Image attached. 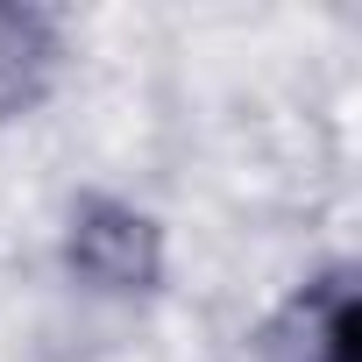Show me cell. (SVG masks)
I'll return each instance as SVG.
<instances>
[{"instance_id": "cell-2", "label": "cell", "mask_w": 362, "mask_h": 362, "mask_svg": "<svg viewBox=\"0 0 362 362\" xmlns=\"http://www.w3.org/2000/svg\"><path fill=\"white\" fill-rule=\"evenodd\" d=\"M263 362H362L355 341V277H313L305 291H291L277 305V320L263 327Z\"/></svg>"}, {"instance_id": "cell-1", "label": "cell", "mask_w": 362, "mask_h": 362, "mask_svg": "<svg viewBox=\"0 0 362 362\" xmlns=\"http://www.w3.org/2000/svg\"><path fill=\"white\" fill-rule=\"evenodd\" d=\"M64 263L93 291H149L163 277V228L135 199H78L64 221Z\"/></svg>"}, {"instance_id": "cell-3", "label": "cell", "mask_w": 362, "mask_h": 362, "mask_svg": "<svg viewBox=\"0 0 362 362\" xmlns=\"http://www.w3.org/2000/svg\"><path fill=\"white\" fill-rule=\"evenodd\" d=\"M57 22L36 8H0V114H22L57 78Z\"/></svg>"}]
</instances>
